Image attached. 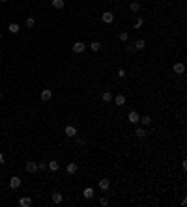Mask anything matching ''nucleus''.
Segmentation results:
<instances>
[{"mask_svg":"<svg viewBox=\"0 0 187 207\" xmlns=\"http://www.w3.org/2000/svg\"><path fill=\"white\" fill-rule=\"evenodd\" d=\"M71 50H73L75 54H80V52H84V50H86V45H84L82 41H75L73 47H71Z\"/></svg>","mask_w":187,"mask_h":207,"instance_id":"1","label":"nucleus"},{"mask_svg":"<svg viewBox=\"0 0 187 207\" xmlns=\"http://www.w3.org/2000/svg\"><path fill=\"white\" fill-rule=\"evenodd\" d=\"M101 21H103L105 24H110L114 21V13L112 11H103V13H101Z\"/></svg>","mask_w":187,"mask_h":207,"instance_id":"2","label":"nucleus"},{"mask_svg":"<svg viewBox=\"0 0 187 207\" xmlns=\"http://www.w3.org/2000/svg\"><path fill=\"white\" fill-rule=\"evenodd\" d=\"M21 183H23V179L15 175V177H11V179H9V189H11V190L19 189V187H21Z\"/></svg>","mask_w":187,"mask_h":207,"instance_id":"3","label":"nucleus"},{"mask_svg":"<svg viewBox=\"0 0 187 207\" xmlns=\"http://www.w3.org/2000/svg\"><path fill=\"white\" fill-rule=\"evenodd\" d=\"M172 71H174L176 75H183V73H185V65L181 64V62H176V64L172 65Z\"/></svg>","mask_w":187,"mask_h":207,"instance_id":"4","label":"nucleus"},{"mask_svg":"<svg viewBox=\"0 0 187 207\" xmlns=\"http://www.w3.org/2000/svg\"><path fill=\"white\" fill-rule=\"evenodd\" d=\"M62 200H64V196H62V192H56V190H54L53 194H50V201H53V203H62Z\"/></svg>","mask_w":187,"mask_h":207,"instance_id":"5","label":"nucleus"},{"mask_svg":"<svg viewBox=\"0 0 187 207\" xmlns=\"http://www.w3.org/2000/svg\"><path fill=\"white\" fill-rule=\"evenodd\" d=\"M127 119H129V122L133 123V125H137V123H139V119H140V116H139V112H135V110H131V112L127 114Z\"/></svg>","mask_w":187,"mask_h":207,"instance_id":"6","label":"nucleus"},{"mask_svg":"<svg viewBox=\"0 0 187 207\" xmlns=\"http://www.w3.org/2000/svg\"><path fill=\"white\" fill-rule=\"evenodd\" d=\"M65 136H69V138H73V136H77V127H73V125H68V127L64 129Z\"/></svg>","mask_w":187,"mask_h":207,"instance_id":"7","label":"nucleus"},{"mask_svg":"<svg viewBox=\"0 0 187 207\" xmlns=\"http://www.w3.org/2000/svg\"><path fill=\"white\" fill-rule=\"evenodd\" d=\"M19 205H21V207H32V198H28V196L19 198Z\"/></svg>","mask_w":187,"mask_h":207,"instance_id":"8","label":"nucleus"},{"mask_svg":"<svg viewBox=\"0 0 187 207\" xmlns=\"http://www.w3.org/2000/svg\"><path fill=\"white\" fill-rule=\"evenodd\" d=\"M77 170H79V164H75V162H69L68 166H65V172H68L69 175H73V174H77Z\"/></svg>","mask_w":187,"mask_h":207,"instance_id":"9","label":"nucleus"},{"mask_svg":"<svg viewBox=\"0 0 187 207\" xmlns=\"http://www.w3.org/2000/svg\"><path fill=\"white\" fill-rule=\"evenodd\" d=\"M26 172L28 174H34V172H38V162H34V160H30V162H26Z\"/></svg>","mask_w":187,"mask_h":207,"instance_id":"10","label":"nucleus"},{"mask_svg":"<svg viewBox=\"0 0 187 207\" xmlns=\"http://www.w3.org/2000/svg\"><path fill=\"white\" fill-rule=\"evenodd\" d=\"M50 99H53V92H50V90H41V101L43 103H47Z\"/></svg>","mask_w":187,"mask_h":207,"instance_id":"11","label":"nucleus"},{"mask_svg":"<svg viewBox=\"0 0 187 207\" xmlns=\"http://www.w3.org/2000/svg\"><path fill=\"white\" fill-rule=\"evenodd\" d=\"M112 101L116 103V107H124L125 105V95H116V97H112Z\"/></svg>","mask_w":187,"mask_h":207,"instance_id":"12","label":"nucleus"},{"mask_svg":"<svg viewBox=\"0 0 187 207\" xmlns=\"http://www.w3.org/2000/svg\"><path fill=\"white\" fill-rule=\"evenodd\" d=\"M47 168H49L50 172H58V170H60L58 160H50V162H47Z\"/></svg>","mask_w":187,"mask_h":207,"instance_id":"13","label":"nucleus"},{"mask_svg":"<svg viewBox=\"0 0 187 207\" xmlns=\"http://www.w3.org/2000/svg\"><path fill=\"white\" fill-rule=\"evenodd\" d=\"M133 47L137 49V50H144L146 49V41H144V39H137V41L133 43Z\"/></svg>","mask_w":187,"mask_h":207,"instance_id":"14","label":"nucleus"},{"mask_svg":"<svg viewBox=\"0 0 187 207\" xmlns=\"http://www.w3.org/2000/svg\"><path fill=\"white\" fill-rule=\"evenodd\" d=\"M82 196H84L86 200H92V198H94V189H92V187H86V189H84V192H82Z\"/></svg>","mask_w":187,"mask_h":207,"instance_id":"15","label":"nucleus"},{"mask_svg":"<svg viewBox=\"0 0 187 207\" xmlns=\"http://www.w3.org/2000/svg\"><path fill=\"white\" fill-rule=\"evenodd\" d=\"M97 185H99V189H101V190H109L110 181H109V179H99V183H97Z\"/></svg>","mask_w":187,"mask_h":207,"instance_id":"16","label":"nucleus"},{"mask_svg":"<svg viewBox=\"0 0 187 207\" xmlns=\"http://www.w3.org/2000/svg\"><path fill=\"white\" fill-rule=\"evenodd\" d=\"M112 97H114V95L110 93V92H103V95H101L103 103H112Z\"/></svg>","mask_w":187,"mask_h":207,"instance_id":"17","label":"nucleus"},{"mask_svg":"<svg viewBox=\"0 0 187 207\" xmlns=\"http://www.w3.org/2000/svg\"><path fill=\"white\" fill-rule=\"evenodd\" d=\"M8 30H9L11 34H19V32H21V28H19V24H17V23H11V24L8 26Z\"/></svg>","mask_w":187,"mask_h":207,"instance_id":"18","label":"nucleus"},{"mask_svg":"<svg viewBox=\"0 0 187 207\" xmlns=\"http://www.w3.org/2000/svg\"><path fill=\"white\" fill-rule=\"evenodd\" d=\"M135 134L139 136V138H144L146 136V127L142 125V127H137V131H135Z\"/></svg>","mask_w":187,"mask_h":207,"instance_id":"19","label":"nucleus"},{"mask_svg":"<svg viewBox=\"0 0 187 207\" xmlns=\"http://www.w3.org/2000/svg\"><path fill=\"white\" fill-rule=\"evenodd\" d=\"M139 122H140V123H142V125H144V127H148V125L151 123V118H150V116H142V118H140V119H139Z\"/></svg>","mask_w":187,"mask_h":207,"instance_id":"20","label":"nucleus"},{"mask_svg":"<svg viewBox=\"0 0 187 207\" xmlns=\"http://www.w3.org/2000/svg\"><path fill=\"white\" fill-rule=\"evenodd\" d=\"M129 9H131L133 13H139V9H140V4H139V2H131V4H129Z\"/></svg>","mask_w":187,"mask_h":207,"instance_id":"21","label":"nucleus"},{"mask_svg":"<svg viewBox=\"0 0 187 207\" xmlns=\"http://www.w3.org/2000/svg\"><path fill=\"white\" fill-rule=\"evenodd\" d=\"M142 26H144V19H142V17H139L137 21H135L133 28H135V30H139V28H142Z\"/></svg>","mask_w":187,"mask_h":207,"instance_id":"22","label":"nucleus"},{"mask_svg":"<svg viewBox=\"0 0 187 207\" xmlns=\"http://www.w3.org/2000/svg\"><path fill=\"white\" fill-rule=\"evenodd\" d=\"M53 8H56V9H62L64 8V0H53Z\"/></svg>","mask_w":187,"mask_h":207,"instance_id":"23","label":"nucleus"},{"mask_svg":"<svg viewBox=\"0 0 187 207\" xmlns=\"http://www.w3.org/2000/svg\"><path fill=\"white\" fill-rule=\"evenodd\" d=\"M90 49H92L94 52H97V50L101 49V43L99 41H92V43H90Z\"/></svg>","mask_w":187,"mask_h":207,"instance_id":"24","label":"nucleus"},{"mask_svg":"<svg viewBox=\"0 0 187 207\" xmlns=\"http://www.w3.org/2000/svg\"><path fill=\"white\" fill-rule=\"evenodd\" d=\"M118 37H120V41H127V39H129V34H127V32H120Z\"/></svg>","mask_w":187,"mask_h":207,"instance_id":"25","label":"nucleus"},{"mask_svg":"<svg viewBox=\"0 0 187 207\" xmlns=\"http://www.w3.org/2000/svg\"><path fill=\"white\" fill-rule=\"evenodd\" d=\"M34 24H36V21H34L32 17H28L26 19V28H34Z\"/></svg>","mask_w":187,"mask_h":207,"instance_id":"26","label":"nucleus"},{"mask_svg":"<svg viewBox=\"0 0 187 207\" xmlns=\"http://www.w3.org/2000/svg\"><path fill=\"white\" fill-rule=\"evenodd\" d=\"M125 50H127V52H129V54H133V52H137V49H135V47H133V43H129V45H127V47H125Z\"/></svg>","mask_w":187,"mask_h":207,"instance_id":"27","label":"nucleus"},{"mask_svg":"<svg viewBox=\"0 0 187 207\" xmlns=\"http://www.w3.org/2000/svg\"><path fill=\"white\" fill-rule=\"evenodd\" d=\"M38 170H47V162H38Z\"/></svg>","mask_w":187,"mask_h":207,"instance_id":"28","label":"nucleus"},{"mask_svg":"<svg viewBox=\"0 0 187 207\" xmlns=\"http://www.w3.org/2000/svg\"><path fill=\"white\" fill-rule=\"evenodd\" d=\"M118 77H120V78H124V77H125V69H122V67L118 69Z\"/></svg>","mask_w":187,"mask_h":207,"instance_id":"29","label":"nucleus"},{"mask_svg":"<svg viewBox=\"0 0 187 207\" xmlns=\"http://www.w3.org/2000/svg\"><path fill=\"white\" fill-rule=\"evenodd\" d=\"M99 203H101V205H107V203H109V200H107V198H101Z\"/></svg>","mask_w":187,"mask_h":207,"instance_id":"30","label":"nucleus"},{"mask_svg":"<svg viewBox=\"0 0 187 207\" xmlns=\"http://www.w3.org/2000/svg\"><path fill=\"white\" fill-rule=\"evenodd\" d=\"M181 168H183V172H187V160H183V162H181Z\"/></svg>","mask_w":187,"mask_h":207,"instance_id":"31","label":"nucleus"},{"mask_svg":"<svg viewBox=\"0 0 187 207\" xmlns=\"http://www.w3.org/2000/svg\"><path fill=\"white\" fill-rule=\"evenodd\" d=\"M2 162H4V155L0 153V164H2Z\"/></svg>","mask_w":187,"mask_h":207,"instance_id":"32","label":"nucleus"},{"mask_svg":"<svg viewBox=\"0 0 187 207\" xmlns=\"http://www.w3.org/2000/svg\"><path fill=\"white\" fill-rule=\"evenodd\" d=\"M2 97H4V95H2V92H0V101H2Z\"/></svg>","mask_w":187,"mask_h":207,"instance_id":"33","label":"nucleus"},{"mask_svg":"<svg viewBox=\"0 0 187 207\" xmlns=\"http://www.w3.org/2000/svg\"><path fill=\"white\" fill-rule=\"evenodd\" d=\"M0 2H6V0H0Z\"/></svg>","mask_w":187,"mask_h":207,"instance_id":"34","label":"nucleus"}]
</instances>
